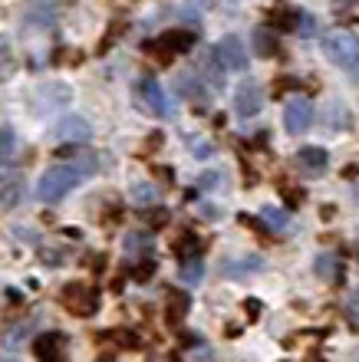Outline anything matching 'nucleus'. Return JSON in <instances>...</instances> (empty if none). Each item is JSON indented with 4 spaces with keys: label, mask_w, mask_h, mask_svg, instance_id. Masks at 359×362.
Instances as JSON below:
<instances>
[{
    "label": "nucleus",
    "mask_w": 359,
    "mask_h": 362,
    "mask_svg": "<svg viewBox=\"0 0 359 362\" xmlns=\"http://www.w3.org/2000/svg\"><path fill=\"white\" fill-rule=\"evenodd\" d=\"M79 181H83V175L76 172L73 165L59 162V165H53V168H47V172H43V178L37 181V198L47 201V204H57V201L67 198V194L76 188V185H79Z\"/></svg>",
    "instance_id": "nucleus-1"
},
{
    "label": "nucleus",
    "mask_w": 359,
    "mask_h": 362,
    "mask_svg": "<svg viewBox=\"0 0 359 362\" xmlns=\"http://www.w3.org/2000/svg\"><path fill=\"white\" fill-rule=\"evenodd\" d=\"M135 105L142 109V112L155 115V119H169L175 115V105L169 103V93L161 89V83L155 76H142L135 83Z\"/></svg>",
    "instance_id": "nucleus-2"
},
{
    "label": "nucleus",
    "mask_w": 359,
    "mask_h": 362,
    "mask_svg": "<svg viewBox=\"0 0 359 362\" xmlns=\"http://www.w3.org/2000/svg\"><path fill=\"white\" fill-rule=\"evenodd\" d=\"M323 53H326L330 63L350 69L359 59V37L353 30H330V33L323 37Z\"/></svg>",
    "instance_id": "nucleus-3"
},
{
    "label": "nucleus",
    "mask_w": 359,
    "mask_h": 362,
    "mask_svg": "<svg viewBox=\"0 0 359 362\" xmlns=\"http://www.w3.org/2000/svg\"><path fill=\"white\" fill-rule=\"evenodd\" d=\"M59 303L67 306L73 316H93L96 306H99V293L86 284H67L63 293H59Z\"/></svg>",
    "instance_id": "nucleus-4"
},
{
    "label": "nucleus",
    "mask_w": 359,
    "mask_h": 362,
    "mask_svg": "<svg viewBox=\"0 0 359 362\" xmlns=\"http://www.w3.org/2000/svg\"><path fill=\"white\" fill-rule=\"evenodd\" d=\"M211 57L221 69H234V73H244L247 69V49L237 37H221L211 49Z\"/></svg>",
    "instance_id": "nucleus-5"
},
{
    "label": "nucleus",
    "mask_w": 359,
    "mask_h": 362,
    "mask_svg": "<svg viewBox=\"0 0 359 362\" xmlns=\"http://www.w3.org/2000/svg\"><path fill=\"white\" fill-rule=\"evenodd\" d=\"M195 47V33L191 30H171V33H165V37L159 40V43H149L145 49H152L159 59H165L169 63L175 53H185V49Z\"/></svg>",
    "instance_id": "nucleus-6"
},
{
    "label": "nucleus",
    "mask_w": 359,
    "mask_h": 362,
    "mask_svg": "<svg viewBox=\"0 0 359 362\" xmlns=\"http://www.w3.org/2000/svg\"><path fill=\"white\" fill-rule=\"evenodd\" d=\"M234 109L241 119H251V115H257L261 109H264V89L257 86L254 79H244L241 86H237L234 93Z\"/></svg>",
    "instance_id": "nucleus-7"
},
{
    "label": "nucleus",
    "mask_w": 359,
    "mask_h": 362,
    "mask_svg": "<svg viewBox=\"0 0 359 362\" xmlns=\"http://www.w3.org/2000/svg\"><path fill=\"white\" fill-rule=\"evenodd\" d=\"M313 122V105L307 103V99H293V103H287L284 109V125H287V132L293 135H300L307 132Z\"/></svg>",
    "instance_id": "nucleus-8"
},
{
    "label": "nucleus",
    "mask_w": 359,
    "mask_h": 362,
    "mask_svg": "<svg viewBox=\"0 0 359 362\" xmlns=\"http://www.w3.org/2000/svg\"><path fill=\"white\" fill-rule=\"evenodd\" d=\"M53 135H57L59 142H86V139L93 135V129H89V122L79 119V115H67V119H59Z\"/></svg>",
    "instance_id": "nucleus-9"
},
{
    "label": "nucleus",
    "mask_w": 359,
    "mask_h": 362,
    "mask_svg": "<svg viewBox=\"0 0 359 362\" xmlns=\"http://www.w3.org/2000/svg\"><path fill=\"white\" fill-rule=\"evenodd\" d=\"M20 198H23L20 172H0V208H17Z\"/></svg>",
    "instance_id": "nucleus-10"
},
{
    "label": "nucleus",
    "mask_w": 359,
    "mask_h": 362,
    "mask_svg": "<svg viewBox=\"0 0 359 362\" xmlns=\"http://www.w3.org/2000/svg\"><path fill=\"white\" fill-rule=\"evenodd\" d=\"M33 353H37V362H63V336H57V333L37 336Z\"/></svg>",
    "instance_id": "nucleus-11"
},
{
    "label": "nucleus",
    "mask_w": 359,
    "mask_h": 362,
    "mask_svg": "<svg viewBox=\"0 0 359 362\" xmlns=\"http://www.w3.org/2000/svg\"><path fill=\"white\" fill-rule=\"evenodd\" d=\"M297 165H300L303 172H323L326 165H330V155L323 152V148H317V145H310V148H300L297 152Z\"/></svg>",
    "instance_id": "nucleus-12"
},
{
    "label": "nucleus",
    "mask_w": 359,
    "mask_h": 362,
    "mask_svg": "<svg viewBox=\"0 0 359 362\" xmlns=\"http://www.w3.org/2000/svg\"><path fill=\"white\" fill-rule=\"evenodd\" d=\"M175 86H178V93H185V95H188V99H195V103H198V105H205V103H208V89L201 86V79H198V76H191V73H185V76H178V83H175Z\"/></svg>",
    "instance_id": "nucleus-13"
},
{
    "label": "nucleus",
    "mask_w": 359,
    "mask_h": 362,
    "mask_svg": "<svg viewBox=\"0 0 359 362\" xmlns=\"http://www.w3.org/2000/svg\"><path fill=\"white\" fill-rule=\"evenodd\" d=\"M254 49H257V57H277V53H280V43H277L274 30L257 27L254 30Z\"/></svg>",
    "instance_id": "nucleus-14"
},
{
    "label": "nucleus",
    "mask_w": 359,
    "mask_h": 362,
    "mask_svg": "<svg viewBox=\"0 0 359 362\" xmlns=\"http://www.w3.org/2000/svg\"><path fill=\"white\" fill-rule=\"evenodd\" d=\"M188 293L185 290H169V320L171 323H178V320H185V313H188Z\"/></svg>",
    "instance_id": "nucleus-15"
},
{
    "label": "nucleus",
    "mask_w": 359,
    "mask_h": 362,
    "mask_svg": "<svg viewBox=\"0 0 359 362\" xmlns=\"http://www.w3.org/2000/svg\"><path fill=\"white\" fill-rule=\"evenodd\" d=\"M195 76H205V79H211L215 86H224V69L217 66L211 53H208V57H201V59H198V69H195Z\"/></svg>",
    "instance_id": "nucleus-16"
},
{
    "label": "nucleus",
    "mask_w": 359,
    "mask_h": 362,
    "mask_svg": "<svg viewBox=\"0 0 359 362\" xmlns=\"http://www.w3.org/2000/svg\"><path fill=\"white\" fill-rule=\"evenodd\" d=\"M17 73V57H13V49L4 37H0V83H7L10 76Z\"/></svg>",
    "instance_id": "nucleus-17"
},
{
    "label": "nucleus",
    "mask_w": 359,
    "mask_h": 362,
    "mask_svg": "<svg viewBox=\"0 0 359 362\" xmlns=\"http://www.w3.org/2000/svg\"><path fill=\"white\" fill-rule=\"evenodd\" d=\"M201 276H205V264H201L198 254L181 257V280H185V284H198Z\"/></svg>",
    "instance_id": "nucleus-18"
},
{
    "label": "nucleus",
    "mask_w": 359,
    "mask_h": 362,
    "mask_svg": "<svg viewBox=\"0 0 359 362\" xmlns=\"http://www.w3.org/2000/svg\"><path fill=\"white\" fill-rule=\"evenodd\" d=\"M13 152H17V135L10 125H0V165H7Z\"/></svg>",
    "instance_id": "nucleus-19"
},
{
    "label": "nucleus",
    "mask_w": 359,
    "mask_h": 362,
    "mask_svg": "<svg viewBox=\"0 0 359 362\" xmlns=\"http://www.w3.org/2000/svg\"><path fill=\"white\" fill-rule=\"evenodd\" d=\"M155 198H159L155 185H149V181H135V185H132V201H135V204L152 208V204H155Z\"/></svg>",
    "instance_id": "nucleus-20"
},
{
    "label": "nucleus",
    "mask_w": 359,
    "mask_h": 362,
    "mask_svg": "<svg viewBox=\"0 0 359 362\" xmlns=\"http://www.w3.org/2000/svg\"><path fill=\"white\" fill-rule=\"evenodd\" d=\"M317 276H323V280H340V260L333 257V254H320V257H317Z\"/></svg>",
    "instance_id": "nucleus-21"
},
{
    "label": "nucleus",
    "mask_w": 359,
    "mask_h": 362,
    "mask_svg": "<svg viewBox=\"0 0 359 362\" xmlns=\"http://www.w3.org/2000/svg\"><path fill=\"white\" fill-rule=\"evenodd\" d=\"M261 214H264V221L274 230H287V228H290V214H287V211H280V208H274V204H270V208H264Z\"/></svg>",
    "instance_id": "nucleus-22"
},
{
    "label": "nucleus",
    "mask_w": 359,
    "mask_h": 362,
    "mask_svg": "<svg viewBox=\"0 0 359 362\" xmlns=\"http://www.w3.org/2000/svg\"><path fill=\"white\" fill-rule=\"evenodd\" d=\"M290 30H297L300 37H313L317 33V20L310 17V13H300V10H293V27Z\"/></svg>",
    "instance_id": "nucleus-23"
},
{
    "label": "nucleus",
    "mask_w": 359,
    "mask_h": 362,
    "mask_svg": "<svg viewBox=\"0 0 359 362\" xmlns=\"http://www.w3.org/2000/svg\"><path fill=\"white\" fill-rule=\"evenodd\" d=\"M195 250H198V238H195L191 230H181V238L175 240V254H178V257H191Z\"/></svg>",
    "instance_id": "nucleus-24"
},
{
    "label": "nucleus",
    "mask_w": 359,
    "mask_h": 362,
    "mask_svg": "<svg viewBox=\"0 0 359 362\" xmlns=\"http://www.w3.org/2000/svg\"><path fill=\"white\" fill-rule=\"evenodd\" d=\"M149 247H152V234L135 230V234H129V238H125V250H129V254H135V250H149Z\"/></svg>",
    "instance_id": "nucleus-25"
},
{
    "label": "nucleus",
    "mask_w": 359,
    "mask_h": 362,
    "mask_svg": "<svg viewBox=\"0 0 359 362\" xmlns=\"http://www.w3.org/2000/svg\"><path fill=\"white\" fill-rule=\"evenodd\" d=\"M346 323H350L353 333H359V290L350 296V303H346Z\"/></svg>",
    "instance_id": "nucleus-26"
},
{
    "label": "nucleus",
    "mask_w": 359,
    "mask_h": 362,
    "mask_svg": "<svg viewBox=\"0 0 359 362\" xmlns=\"http://www.w3.org/2000/svg\"><path fill=\"white\" fill-rule=\"evenodd\" d=\"M152 274H155V260H152V257L139 260V264L132 267V276L139 280V284H142V280H152Z\"/></svg>",
    "instance_id": "nucleus-27"
},
{
    "label": "nucleus",
    "mask_w": 359,
    "mask_h": 362,
    "mask_svg": "<svg viewBox=\"0 0 359 362\" xmlns=\"http://www.w3.org/2000/svg\"><path fill=\"white\" fill-rule=\"evenodd\" d=\"M221 181H224V178H221V172H205V175H201V178H198V188L211 191V188H217Z\"/></svg>",
    "instance_id": "nucleus-28"
},
{
    "label": "nucleus",
    "mask_w": 359,
    "mask_h": 362,
    "mask_svg": "<svg viewBox=\"0 0 359 362\" xmlns=\"http://www.w3.org/2000/svg\"><path fill=\"white\" fill-rule=\"evenodd\" d=\"M152 228H161V224H169V208H159V211H149V218H145Z\"/></svg>",
    "instance_id": "nucleus-29"
},
{
    "label": "nucleus",
    "mask_w": 359,
    "mask_h": 362,
    "mask_svg": "<svg viewBox=\"0 0 359 362\" xmlns=\"http://www.w3.org/2000/svg\"><path fill=\"white\" fill-rule=\"evenodd\" d=\"M284 198H287V204H290V208H297V204L303 201V191H297V188H284Z\"/></svg>",
    "instance_id": "nucleus-30"
},
{
    "label": "nucleus",
    "mask_w": 359,
    "mask_h": 362,
    "mask_svg": "<svg viewBox=\"0 0 359 362\" xmlns=\"http://www.w3.org/2000/svg\"><path fill=\"white\" fill-rule=\"evenodd\" d=\"M293 86H297V79H290V76H284V79H280V83H277V86H274V95H280V93H287V89H293Z\"/></svg>",
    "instance_id": "nucleus-31"
},
{
    "label": "nucleus",
    "mask_w": 359,
    "mask_h": 362,
    "mask_svg": "<svg viewBox=\"0 0 359 362\" xmlns=\"http://www.w3.org/2000/svg\"><path fill=\"white\" fill-rule=\"evenodd\" d=\"M244 310H247V316H251V320H257V316H261V303H257V300H244Z\"/></svg>",
    "instance_id": "nucleus-32"
},
{
    "label": "nucleus",
    "mask_w": 359,
    "mask_h": 362,
    "mask_svg": "<svg viewBox=\"0 0 359 362\" xmlns=\"http://www.w3.org/2000/svg\"><path fill=\"white\" fill-rule=\"evenodd\" d=\"M350 76H353V83H356V86H359V59H356V63H353V66H350Z\"/></svg>",
    "instance_id": "nucleus-33"
},
{
    "label": "nucleus",
    "mask_w": 359,
    "mask_h": 362,
    "mask_svg": "<svg viewBox=\"0 0 359 362\" xmlns=\"http://www.w3.org/2000/svg\"><path fill=\"white\" fill-rule=\"evenodd\" d=\"M99 362H115V359H113V356H103V359H99Z\"/></svg>",
    "instance_id": "nucleus-34"
},
{
    "label": "nucleus",
    "mask_w": 359,
    "mask_h": 362,
    "mask_svg": "<svg viewBox=\"0 0 359 362\" xmlns=\"http://www.w3.org/2000/svg\"><path fill=\"white\" fill-rule=\"evenodd\" d=\"M340 4H350V0H340Z\"/></svg>",
    "instance_id": "nucleus-35"
},
{
    "label": "nucleus",
    "mask_w": 359,
    "mask_h": 362,
    "mask_svg": "<svg viewBox=\"0 0 359 362\" xmlns=\"http://www.w3.org/2000/svg\"><path fill=\"white\" fill-rule=\"evenodd\" d=\"M7 362H13V359H7Z\"/></svg>",
    "instance_id": "nucleus-36"
}]
</instances>
